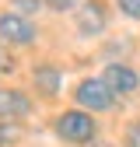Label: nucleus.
Returning a JSON list of instances; mask_svg holds the SVG:
<instances>
[{"label": "nucleus", "instance_id": "obj_12", "mask_svg": "<svg viewBox=\"0 0 140 147\" xmlns=\"http://www.w3.org/2000/svg\"><path fill=\"white\" fill-rule=\"evenodd\" d=\"M11 70H14V56L0 46V74H11Z\"/></svg>", "mask_w": 140, "mask_h": 147}, {"label": "nucleus", "instance_id": "obj_6", "mask_svg": "<svg viewBox=\"0 0 140 147\" xmlns=\"http://www.w3.org/2000/svg\"><path fill=\"white\" fill-rule=\"evenodd\" d=\"M32 112V102L28 95H21V91H14V88H0V119H21Z\"/></svg>", "mask_w": 140, "mask_h": 147}, {"label": "nucleus", "instance_id": "obj_4", "mask_svg": "<svg viewBox=\"0 0 140 147\" xmlns=\"http://www.w3.org/2000/svg\"><path fill=\"white\" fill-rule=\"evenodd\" d=\"M102 81L112 88V95H133V91L140 88V74L126 63H109L102 74Z\"/></svg>", "mask_w": 140, "mask_h": 147}, {"label": "nucleus", "instance_id": "obj_8", "mask_svg": "<svg viewBox=\"0 0 140 147\" xmlns=\"http://www.w3.org/2000/svg\"><path fill=\"white\" fill-rule=\"evenodd\" d=\"M122 144H126V147H140V119L126 126V137H122Z\"/></svg>", "mask_w": 140, "mask_h": 147}, {"label": "nucleus", "instance_id": "obj_13", "mask_svg": "<svg viewBox=\"0 0 140 147\" xmlns=\"http://www.w3.org/2000/svg\"><path fill=\"white\" fill-rule=\"evenodd\" d=\"M74 4H77V0H46V7H52V11H67Z\"/></svg>", "mask_w": 140, "mask_h": 147}, {"label": "nucleus", "instance_id": "obj_3", "mask_svg": "<svg viewBox=\"0 0 140 147\" xmlns=\"http://www.w3.org/2000/svg\"><path fill=\"white\" fill-rule=\"evenodd\" d=\"M0 39L11 46H28V42H35V25L18 11L0 14Z\"/></svg>", "mask_w": 140, "mask_h": 147}, {"label": "nucleus", "instance_id": "obj_10", "mask_svg": "<svg viewBox=\"0 0 140 147\" xmlns=\"http://www.w3.org/2000/svg\"><path fill=\"white\" fill-rule=\"evenodd\" d=\"M119 11L126 18H140V0H119Z\"/></svg>", "mask_w": 140, "mask_h": 147}, {"label": "nucleus", "instance_id": "obj_11", "mask_svg": "<svg viewBox=\"0 0 140 147\" xmlns=\"http://www.w3.org/2000/svg\"><path fill=\"white\" fill-rule=\"evenodd\" d=\"M14 11L18 14H35L39 11V0H14Z\"/></svg>", "mask_w": 140, "mask_h": 147}, {"label": "nucleus", "instance_id": "obj_2", "mask_svg": "<svg viewBox=\"0 0 140 147\" xmlns=\"http://www.w3.org/2000/svg\"><path fill=\"white\" fill-rule=\"evenodd\" d=\"M74 98L81 109H91V112H105V109H112L116 105V95H112V88L105 84L102 77H88L74 88Z\"/></svg>", "mask_w": 140, "mask_h": 147}, {"label": "nucleus", "instance_id": "obj_9", "mask_svg": "<svg viewBox=\"0 0 140 147\" xmlns=\"http://www.w3.org/2000/svg\"><path fill=\"white\" fill-rule=\"evenodd\" d=\"M14 140H18V130H14L11 123L0 119V147H7V144H14Z\"/></svg>", "mask_w": 140, "mask_h": 147}, {"label": "nucleus", "instance_id": "obj_5", "mask_svg": "<svg viewBox=\"0 0 140 147\" xmlns=\"http://www.w3.org/2000/svg\"><path fill=\"white\" fill-rule=\"evenodd\" d=\"M105 25H109V11H105L102 0H88V4L77 7V32L81 35H98V32H105Z\"/></svg>", "mask_w": 140, "mask_h": 147}, {"label": "nucleus", "instance_id": "obj_1", "mask_svg": "<svg viewBox=\"0 0 140 147\" xmlns=\"http://www.w3.org/2000/svg\"><path fill=\"white\" fill-rule=\"evenodd\" d=\"M95 133H98V126L84 109H70V112L56 116V137L63 144H88V140H95Z\"/></svg>", "mask_w": 140, "mask_h": 147}, {"label": "nucleus", "instance_id": "obj_7", "mask_svg": "<svg viewBox=\"0 0 140 147\" xmlns=\"http://www.w3.org/2000/svg\"><path fill=\"white\" fill-rule=\"evenodd\" d=\"M32 77H35V84H39V91H42L46 98H52V95L60 91V84H63V77H60L56 67H35Z\"/></svg>", "mask_w": 140, "mask_h": 147}]
</instances>
